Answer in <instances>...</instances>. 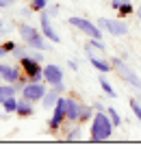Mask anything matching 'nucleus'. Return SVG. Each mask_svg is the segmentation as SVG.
<instances>
[{
  "label": "nucleus",
  "instance_id": "nucleus-21",
  "mask_svg": "<svg viewBox=\"0 0 141 152\" xmlns=\"http://www.w3.org/2000/svg\"><path fill=\"white\" fill-rule=\"evenodd\" d=\"M91 117H94V107L83 104V107H80V117H78V122H80V124H85V122H89Z\"/></svg>",
  "mask_w": 141,
  "mask_h": 152
},
{
  "label": "nucleus",
  "instance_id": "nucleus-19",
  "mask_svg": "<svg viewBox=\"0 0 141 152\" xmlns=\"http://www.w3.org/2000/svg\"><path fill=\"white\" fill-rule=\"evenodd\" d=\"M18 104H20V100L15 98V96H11L9 100H4L2 102V109H4V113H18Z\"/></svg>",
  "mask_w": 141,
  "mask_h": 152
},
{
  "label": "nucleus",
  "instance_id": "nucleus-8",
  "mask_svg": "<svg viewBox=\"0 0 141 152\" xmlns=\"http://www.w3.org/2000/svg\"><path fill=\"white\" fill-rule=\"evenodd\" d=\"M44 83L50 85V87H54V89H59L61 94L65 91V85H63V70L59 65H54V63L44 67Z\"/></svg>",
  "mask_w": 141,
  "mask_h": 152
},
{
  "label": "nucleus",
  "instance_id": "nucleus-6",
  "mask_svg": "<svg viewBox=\"0 0 141 152\" xmlns=\"http://www.w3.org/2000/svg\"><path fill=\"white\" fill-rule=\"evenodd\" d=\"M98 26L104 31V33H111L113 37H124L128 35V22L124 18H100L98 20Z\"/></svg>",
  "mask_w": 141,
  "mask_h": 152
},
{
  "label": "nucleus",
  "instance_id": "nucleus-29",
  "mask_svg": "<svg viewBox=\"0 0 141 152\" xmlns=\"http://www.w3.org/2000/svg\"><path fill=\"white\" fill-rule=\"evenodd\" d=\"M67 65H69V70H74V72L78 70V61H74V59H69V61H67Z\"/></svg>",
  "mask_w": 141,
  "mask_h": 152
},
{
  "label": "nucleus",
  "instance_id": "nucleus-16",
  "mask_svg": "<svg viewBox=\"0 0 141 152\" xmlns=\"http://www.w3.org/2000/svg\"><path fill=\"white\" fill-rule=\"evenodd\" d=\"M15 94H18V87H15V85H11V83L0 85V107H2L4 100H9L11 96H15Z\"/></svg>",
  "mask_w": 141,
  "mask_h": 152
},
{
  "label": "nucleus",
  "instance_id": "nucleus-32",
  "mask_svg": "<svg viewBox=\"0 0 141 152\" xmlns=\"http://www.w3.org/2000/svg\"><path fill=\"white\" fill-rule=\"evenodd\" d=\"M13 0H0V9H7V7H11Z\"/></svg>",
  "mask_w": 141,
  "mask_h": 152
},
{
  "label": "nucleus",
  "instance_id": "nucleus-27",
  "mask_svg": "<svg viewBox=\"0 0 141 152\" xmlns=\"http://www.w3.org/2000/svg\"><path fill=\"white\" fill-rule=\"evenodd\" d=\"M48 13H50V18H56V15H59V4L48 7Z\"/></svg>",
  "mask_w": 141,
  "mask_h": 152
},
{
  "label": "nucleus",
  "instance_id": "nucleus-12",
  "mask_svg": "<svg viewBox=\"0 0 141 152\" xmlns=\"http://www.w3.org/2000/svg\"><path fill=\"white\" fill-rule=\"evenodd\" d=\"M87 52V57H89V63L96 67L100 74H109L113 70V65H111V61L109 59H102V57H98V54H94V50H85Z\"/></svg>",
  "mask_w": 141,
  "mask_h": 152
},
{
  "label": "nucleus",
  "instance_id": "nucleus-7",
  "mask_svg": "<svg viewBox=\"0 0 141 152\" xmlns=\"http://www.w3.org/2000/svg\"><path fill=\"white\" fill-rule=\"evenodd\" d=\"M65 117H67V98H61L56 100V104H54V113L52 117L48 120V130L50 133H56V130L61 128V124L65 122Z\"/></svg>",
  "mask_w": 141,
  "mask_h": 152
},
{
  "label": "nucleus",
  "instance_id": "nucleus-26",
  "mask_svg": "<svg viewBox=\"0 0 141 152\" xmlns=\"http://www.w3.org/2000/svg\"><path fill=\"white\" fill-rule=\"evenodd\" d=\"M13 54H15V59L20 61L22 57H26L28 52H26V48H24V46H15V50H13Z\"/></svg>",
  "mask_w": 141,
  "mask_h": 152
},
{
  "label": "nucleus",
  "instance_id": "nucleus-36",
  "mask_svg": "<svg viewBox=\"0 0 141 152\" xmlns=\"http://www.w3.org/2000/svg\"><path fill=\"white\" fill-rule=\"evenodd\" d=\"M0 28H2V22H0Z\"/></svg>",
  "mask_w": 141,
  "mask_h": 152
},
{
  "label": "nucleus",
  "instance_id": "nucleus-18",
  "mask_svg": "<svg viewBox=\"0 0 141 152\" xmlns=\"http://www.w3.org/2000/svg\"><path fill=\"white\" fill-rule=\"evenodd\" d=\"M83 137V130H80V122H76L72 128L65 133V141H78Z\"/></svg>",
  "mask_w": 141,
  "mask_h": 152
},
{
  "label": "nucleus",
  "instance_id": "nucleus-11",
  "mask_svg": "<svg viewBox=\"0 0 141 152\" xmlns=\"http://www.w3.org/2000/svg\"><path fill=\"white\" fill-rule=\"evenodd\" d=\"M22 80H26V76L22 72V65H4L2 83H11V85H15V83H22Z\"/></svg>",
  "mask_w": 141,
  "mask_h": 152
},
{
  "label": "nucleus",
  "instance_id": "nucleus-3",
  "mask_svg": "<svg viewBox=\"0 0 141 152\" xmlns=\"http://www.w3.org/2000/svg\"><path fill=\"white\" fill-rule=\"evenodd\" d=\"M20 35L24 39V46H28L31 50H46V35L39 33L31 24H20Z\"/></svg>",
  "mask_w": 141,
  "mask_h": 152
},
{
  "label": "nucleus",
  "instance_id": "nucleus-25",
  "mask_svg": "<svg viewBox=\"0 0 141 152\" xmlns=\"http://www.w3.org/2000/svg\"><path fill=\"white\" fill-rule=\"evenodd\" d=\"M31 9L33 11H44V9H48V0H31Z\"/></svg>",
  "mask_w": 141,
  "mask_h": 152
},
{
  "label": "nucleus",
  "instance_id": "nucleus-2",
  "mask_svg": "<svg viewBox=\"0 0 141 152\" xmlns=\"http://www.w3.org/2000/svg\"><path fill=\"white\" fill-rule=\"evenodd\" d=\"M111 65H113V70L117 72V76L126 83V85H130V87H135V89L141 87V76H139L135 70H132V67L126 63L124 59H119V57H111Z\"/></svg>",
  "mask_w": 141,
  "mask_h": 152
},
{
  "label": "nucleus",
  "instance_id": "nucleus-1",
  "mask_svg": "<svg viewBox=\"0 0 141 152\" xmlns=\"http://www.w3.org/2000/svg\"><path fill=\"white\" fill-rule=\"evenodd\" d=\"M91 141H109L113 133H115V124L111 122L107 111H96L91 117Z\"/></svg>",
  "mask_w": 141,
  "mask_h": 152
},
{
  "label": "nucleus",
  "instance_id": "nucleus-22",
  "mask_svg": "<svg viewBox=\"0 0 141 152\" xmlns=\"http://www.w3.org/2000/svg\"><path fill=\"white\" fill-rule=\"evenodd\" d=\"M107 113H109V117H111V122L115 124V128H117V126H122V122H124V120L119 117V113H117V109H115V107H107Z\"/></svg>",
  "mask_w": 141,
  "mask_h": 152
},
{
  "label": "nucleus",
  "instance_id": "nucleus-17",
  "mask_svg": "<svg viewBox=\"0 0 141 152\" xmlns=\"http://www.w3.org/2000/svg\"><path fill=\"white\" fill-rule=\"evenodd\" d=\"M100 87H102V91L109 96V98H117V91L113 89V85H111V80L107 78V74H100Z\"/></svg>",
  "mask_w": 141,
  "mask_h": 152
},
{
  "label": "nucleus",
  "instance_id": "nucleus-10",
  "mask_svg": "<svg viewBox=\"0 0 141 152\" xmlns=\"http://www.w3.org/2000/svg\"><path fill=\"white\" fill-rule=\"evenodd\" d=\"M39 13H41V15H39L41 33L46 35V39H48V41H52V44H59V41H61V37H59V33L54 31V26H52V22H50V13H48V9L39 11Z\"/></svg>",
  "mask_w": 141,
  "mask_h": 152
},
{
  "label": "nucleus",
  "instance_id": "nucleus-5",
  "mask_svg": "<svg viewBox=\"0 0 141 152\" xmlns=\"http://www.w3.org/2000/svg\"><path fill=\"white\" fill-rule=\"evenodd\" d=\"M67 24L69 26H74L78 33H83V35H87V37H96V39H102L104 35V31L100 28L98 24H94L91 20L87 18H80V15H72V18H67Z\"/></svg>",
  "mask_w": 141,
  "mask_h": 152
},
{
  "label": "nucleus",
  "instance_id": "nucleus-35",
  "mask_svg": "<svg viewBox=\"0 0 141 152\" xmlns=\"http://www.w3.org/2000/svg\"><path fill=\"white\" fill-rule=\"evenodd\" d=\"M2 74H4V63H0V80H2Z\"/></svg>",
  "mask_w": 141,
  "mask_h": 152
},
{
  "label": "nucleus",
  "instance_id": "nucleus-31",
  "mask_svg": "<svg viewBox=\"0 0 141 152\" xmlns=\"http://www.w3.org/2000/svg\"><path fill=\"white\" fill-rule=\"evenodd\" d=\"M122 2H124V0H111V7H113V9H119V7H122Z\"/></svg>",
  "mask_w": 141,
  "mask_h": 152
},
{
  "label": "nucleus",
  "instance_id": "nucleus-28",
  "mask_svg": "<svg viewBox=\"0 0 141 152\" xmlns=\"http://www.w3.org/2000/svg\"><path fill=\"white\" fill-rule=\"evenodd\" d=\"M2 46L7 48V52H13V50H15V41H4Z\"/></svg>",
  "mask_w": 141,
  "mask_h": 152
},
{
  "label": "nucleus",
  "instance_id": "nucleus-4",
  "mask_svg": "<svg viewBox=\"0 0 141 152\" xmlns=\"http://www.w3.org/2000/svg\"><path fill=\"white\" fill-rule=\"evenodd\" d=\"M20 65H22V72H24L28 83H41V80H44V67H41V61H37L33 54L22 57V59H20Z\"/></svg>",
  "mask_w": 141,
  "mask_h": 152
},
{
  "label": "nucleus",
  "instance_id": "nucleus-15",
  "mask_svg": "<svg viewBox=\"0 0 141 152\" xmlns=\"http://www.w3.org/2000/svg\"><path fill=\"white\" fill-rule=\"evenodd\" d=\"M35 102H31V100H26V98H20V104H18V115L20 117H31L33 113H35Z\"/></svg>",
  "mask_w": 141,
  "mask_h": 152
},
{
  "label": "nucleus",
  "instance_id": "nucleus-37",
  "mask_svg": "<svg viewBox=\"0 0 141 152\" xmlns=\"http://www.w3.org/2000/svg\"><path fill=\"white\" fill-rule=\"evenodd\" d=\"M139 89H141V87H139Z\"/></svg>",
  "mask_w": 141,
  "mask_h": 152
},
{
  "label": "nucleus",
  "instance_id": "nucleus-13",
  "mask_svg": "<svg viewBox=\"0 0 141 152\" xmlns=\"http://www.w3.org/2000/svg\"><path fill=\"white\" fill-rule=\"evenodd\" d=\"M80 107H83V102H78L76 98H67V117H65V122H69V124H76V122H78V117H80Z\"/></svg>",
  "mask_w": 141,
  "mask_h": 152
},
{
  "label": "nucleus",
  "instance_id": "nucleus-24",
  "mask_svg": "<svg viewBox=\"0 0 141 152\" xmlns=\"http://www.w3.org/2000/svg\"><path fill=\"white\" fill-rule=\"evenodd\" d=\"M128 107H130V111H132V115H135V117H137V120L141 122V102H139V100H135V98H132V100L128 102Z\"/></svg>",
  "mask_w": 141,
  "mask_h": 152
},
{
  "label": "nucleus",
  "instance_id": "nucleus-23",
  "mask_svg": "<svg viewBox=\"0 0 141 152\" xmlns=\"http://www.w3.org/2000/svg\"><path fill=\"white\" fill-rule=\"evenodd\" d=\"M132 11H135V7L130 4V0H124V2H122V7H119V9H117V13H119V15H122V18L130 15Z\"/></svg>",
  "mask_w": 141,
  "mask_h": 152
},
{
  "label": "nucleus",
  "instance_id": "nucleus-9",
  "mask_svg": "<svg viewBox=\"0 0 141 152\" xmlns=\"http://www.w3.org/2000/svg\"><path fill=\"white\" fill-rule=\"evenodd\" d=\"M44 83V80H41ZM41 83H24L22 89H20V94H22V98L31 100V102H41V98L46 96V85H41Z\"/></svg>",
  "mask_w": 141,
  "mask_h": 152
},
{
  "label": "nucleus",
  "instance_id": "nucleus-30",
  "mask_svg": "<svg viewBox=\"0 0 141 152\" xmlns=\"http://www.w3.org/2000/svg\"><path fill=\"white\" fill-rule=\"evenodd\" d=\"M94 111H107V107L102 102H94Z\"/></svg>",
  "mask_w": 141,
  "mask_h": 152
},
{
  "label": "nucleus",
  "instance_id": "nucleus-34",
  "mask_svg": "<svg viewBox=\"0 0 141 152\" xmlns=\"http://www.w3.org/2000/svg\"><path fill=\"white\" fill-rule=\"evenodd\" d=\"M135 13H137V18H139V22H141V7H137V9H135Z\"/></svg>",
  "mask_w": 141,
  "mask_h": 152
},
{
  "label": "nucleus",
  "instance_id": "nucleus-33",
  "mask_svg": "<svg viewBox=\"0 0 141 152\" xmlns=\"http://www.w3.org/2000/svg\"><path fill=\"white\" fill-rule=\"evenodd\" d=\"M2 57H7V48L0 44V59H2Z\"/></svg>",
  "mask_w": 141,
  "mask_h": 152
},
{
  "label": "nucleus",
  "instance_id": "nucleus-14",
  "mask_svg": "<svg viewBox=\"0 0 141 152\" xmlns=\"http://www.w3.org/2000/svg\"><path fill=\"white\" fill-rule=\"evenodd\" d=\"M61 98V91L59 89H54V87H50L46 91V96L41 98V107L44 109H54V104H56V100Z\"/></svg>",
  "mask_w": 141,
  "mask_h": 152
},
{
  "label": "nucleus",
  "instance_id": "nucleus-20",
  "mask_svg": "<svg viewBox=\"0 0 141 152\" xmlns=\"http://www.w3.org/2000/svg\"><path fill=\"white\" fill-rule=\"evenodd\" d=\"M85 50H96V52H104V44H102V39L89 37V41H87V46H85Z\"/></svg>",
  "mask_w": 141,
  "mask_h": 152
}]
</instances>
